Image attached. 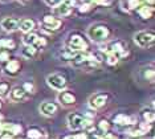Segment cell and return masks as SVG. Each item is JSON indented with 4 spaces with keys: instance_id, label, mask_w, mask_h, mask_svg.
Instances as JSON below:
<instances>
[{
    "instance_id": "4fadbf2b",
    "label": "cell",
    "mask_w": 155,
    "mask_h": 139,
    "mask_svg": "<svg viewBox=\"0 0 155 139\" xmlns=\"http://www.w3.org/2000/svg\"><path fill=\"white\" fill-rule=\"evenodd\" d=\"M41 21H43L44 28H48L49 31H57L61 27V20H58L57 17L52 15H45Z\"/></svg>"
},
{
    "instance_id": "44dd1931",
    "label": "cell",
    "mask_w": 155,
    "mask_h": 139,
    "mask_svg": "<svg viewBox=\"0 0 155 139\" xmlns=\"http://www.w3.org/2000/svg\"><path fill=\"white\" fill-rule=\"evenodd\" d=\"M142 118L144 119V122L153 123L154 119H155L154 110H151V109H143V110H142Z\"/></svg>"
},
{
    "instance_id": "d6a6232c",
    "label": "cell",
    "mask_w": 155,
    "mask_h": 139,
    "mask_svg": "<svg viewBox=\"0 0 155 139\" xmlns=\"http://www.w3.org/2000/svg\"><path fill=\"white\" fill-rule=\"evenodd\" d=\"M23 88H24V90L28 91L29 94L33 91V85H32V84H29V82H25V84L23 85Z\"/></svg>"
},
{
    "instance_id": "ba28073f",
    "label": "cell",
    "mask_w": 155,
    "mask_h": 139,
    "mask_svg": "<svg viewBox=\"0 0 155 139\" xmlns=\"http://www.w3.org/2000/svg\"><path fill=\"white\" fill-rule=\"evenodd\" d=\"M29 93L24 90L23 86H15L9 91V98L12 99L13 102H24L29 98Z\"/></svg>"
},
{
    "instance_id": "60d3db41",
    "label": "cell",
    "mask_w": 155,
    "mask_h": 139,
    "mask_svg": "<svg viewBox=\"0 0 155 139\" xmlns=\"http://www.w3.org/2000/svg\"><path fill=\"white\" fill-rule=\"evenodd\" d=\"M23 2H28V0H23Z\"/></svg>"
},
{
    "instance_id": "3957f363",
    "label": "cell",
    "mask_w": 155,
    "mask_h": 139,
    "mask_svg": "<svg viewBox=\"0 0 155 139\" xmlns=\"http://www.w3.org/2000/svg\"><path fill=\"white\" fill-rule=\"evenodd\" d=\"M87 36L96 42H102L110 36V29L104 24H96L87 29Z\"/></svg>"
},
{
    "instance_id": "ffe728a7",
    "label": "cell",
    "mask_w": 155,
    "mask_h": 139,
    "mask_svg": "<svg viewBox=\"0 0 155 139\" xmlns=\"http://www.w3.org/2000/svg\"><path fill=\"white\" fill-rule=\"evenodd\" d=\"M37 51L38 49L36 48V46L33 45H25L23 49V56L25 57V58H35V57L37 56Z\"/></svg>"
},
{
    "instance_id": "e0dca14e",
    "label": "cell",
    "mask_w": 155,
    "mask_h": 139,
    "mask_svg": "<svg viewBox=\"0 0 155 139\" xmlns=\"http://www.w3.org/2000/svg\"><path fill=\"white\" fill-rule=\"evenodd\" d=\"M138 13L140 17H143V19H150V17H153L154 15V8L153 5H139L138 7Z\"/></svg>"
},
{
    "instance_id": "30bf717a",
    "label": "cell",
    "mask_w": 155,
    "mask_h": 139,
    "mask_svg": "<svg viewBox=\"0 0 155 139\" xmlns=\"http://www.w3.org/2000/svg\"><path fill=\"white\" fill-rule=\"evenodd\" d=\"M73 5H74V0H61V3L54 7V12L58 16H68L72 12Z\"/></svg>"
},
{
    "instance_id": "e575fe53",
    "label": "cell",
    "mask_w": 155,
    "mask_h": 139,
    "mask_svg": "<svg viewBox=\"0 0 155 139\" xmlns=\"http://www.w3.org/2000/svg\"><path fill=\"white\" fill-rule=\"evenodd\" d=\"M84 117H86V118L87 119H93L94 118V117H96V113H94V111H86L85 114H84Z\"/></svg>"
},
{
    "instance_id": "cb8c5ba5",
    "label": "cell",
    "mask_w": 155,
    "mask_h": 139,
    "mask_svg": "<svg viewBox=\"0 0 155 139\" xmlns=\"http://www.w3.org/2000/svg\"><path fill=\"white\" fill-rule=\"evenodd\" d=\"M0 48L7 51V49H15V42L11 38H0Z\"/></svg>"
},
{
    "instance_id": "836d02e7",
    "label": "cell",
    "mask_w": 155,
    "mask_h": 139,
    "mask_svg": "<svg viewBox=\"0 0 155 139\" xmlns=\"http://www.w3.org/2000/svg\"><path fill=\"white\" fill-rule=\"evenodd\" d=\"M0 139H15V137L12 134L4 133V134H0Z\"/></svg>"
},
{
    "instance_id": "f1b7e54d",
    "label": "cell",
    "mask_w": 155,
    "mask_h": 139,
    "mask_svg": "<svg viewBox=\"0 0 155 139\" xmlns=\"http://www.w3.org/2000/svg\"><path fill=\"white\" fill-rule=\"evenodd\" d=\"M143 77L146 78V80H149V81L153 82L154 81V69H146L143 72Z\"/></svg>"
},
{
    "instance_id": "7c38bea8",
    "label": "cell",
    "mask_w": 155,
    "mask_h": 139,
    "mask_svg": "<svg viewBox=\"0 0 155 139\" xmlns=\"http://www.w3.org/2000/svg\"><path fill=\"white\" fill-rule=\"evenodd\" d=\"M21 131H23V129H21V126H20V124L0 122V134L8 133V134H12L13 137H16V135L21 134Z\"/></svg>"
},
{
    "instance_id": "4316f807",
    "label": "cell",
    "mask_w": 155,
    "mask_h": 139,
    "mask_svg": "<svg viewBox=\"0 0 155 139\" xmlns=\"http://www.w3.org/2000/svg\"><path fill=\"white\" fill-rule=\"evenodd\" d=\"M150 129H151V123H147V122L139 123V126H138V130L140 131V134L142 135L147 134V131H150Z\"/></svg>"
},
{
    "instance_id": "74e56055",
    "label": "cell",
    "mask_w": 155,
    "mask_h": 139,
    "mask_svg": "<svg viewBox=\"0 0 155 139\" xmlns=\"http://www.w3.org/2000/svg\"><path fill=\"white\" fill-rule=\"evenodd\" d=\"M0 109H2V101H0Z\"/></svg>"
},
{
    "instance_id": "277c9868",
    "label": "cell",
    "mask_w": 155,
    "mask_h": 139,
    "mask_svg": "<svg viewBox=\"0 0 155 139\" xmlns=\"http://www.w3.org/2000/svg\"><path fill=\"white\" fill-rule=\"evenodd\" d=\"M134 41H135V44L140 46V48H149V46L154 45L155 35H154V32H150V31L137 32V33L134 35Z\"/></svg>"
},
{
    "instance_id": "9c48e42d",
    "label": "cell",
    "mask_w": 155,
    "mask_h": 139,
    "mask_svg": "<svg viewBox=\"0 0 155 139\" xmlns=\"http://www.w3.org/2000/svg\"><path fill=\"white\" fill-rule=\"evenodd\" d=\"M105 51H106V53H113V55H115L118 58H121V57H125L126 55H127L126 46H125V44H123L122 41L111 42V44L107 46V49H105Z\"/></svg>"
},
{
    "instance_id": "f546056e",
    "label": "cell",
    "mask_w": 155,
    "mask_h": 139,
    "mask_svg": "<svg viewBox=\"0 0 155 139\" xmlns=\"http://www.w3.org/2000/svg\"><path fill=\"white\" fill-rule=\"evenodd\" d=\"M86 137H87V134L81 133V134H73V135H68V137H65L64 139H86Z\"/></svg>"
},
{
    "instance_id": "d590c367",
    "label": "cell",
    "mask_w": 155,
    "mask_h": 139,
    "mask_svg": "<svg viewBox=\"0 0 155 139\" xmlns=\"http://www.w3.org/2000/svg\"><path fill=\"white\" fill-rule=\"evenodd\" d=\"M90 9V4H82L81 5V8H80V12L82 13V12H87V11Z\"/></svg>"
},
{
    "instance_id": "8d00e7d4",
    "label": "cell",
    "mask_w": 155,
    "mask_h": 139,
    "mask_svg": "<svg viewBox=\"0 0 155 139\" xmlns=\"http://www.w3.org/2000/svg\"><path fill=\"white\" fill-rule=\"evenodd\" d=\"M91 2H94V3H98V4H101V3H105L106 0H91Z\"/></svg>"
},
{
    "instance_id": "d6986e66",
    "label": "cell",
    "mask_w": 155,
    "mask_h": 139,
    "mask_svg": "<svg viewBox=\"0 0 155 139\" xmlns=\"http://www.w3.org/2000/svg\"><path fill=\"white\" fill-rule=\"evenodd\" d=\"M35 28V21L31 20V19H24V20H20V25H19V29L24 32V33H28V32H32V29Z\"/></svg>"
},
{
    "instance_id": "6da1fadb",
    "label": "cell",
    "mask_w": 155,
    "mask_h": 139,
    "mask_svg": "<svg viewBox=\"0 0 155 139\" xmlns=\"http://www.w3.org/2000/svg\"><path fill=\"white\" fill-rule=\"evenodd\" d=\"M87 48H89V45H87L86 40L80 33H72L66 40V49H69V51L74 53L86 52Z\"/></svg>"
},
{
    "instance_id": "9a60e30c",
    "label": "cell",
    "mask_w": 155,
    "mask_h": 139,
    "mask_svg": "<svg viewBox=\"0 0 155 139\" xmlns=\"http://www.w3.org/2000/svg\"><path fill=\"white\" fill-rule=\"evenodd\" d=\"M57 105L54 102H43L40 105V113L45 117H52L57 113Z\"/></svg>"
},
{
    "instance_id": "5bb4252c",
    "label": "cell",
    "mask_w": 155,
    "mask_h": 139,
    "mask_svg": "<svg viewBox=\"0 0 155 139\" xmlns=\"http://www.w3.org/2000/svg\"><path fill=\"white\" fill-rule=\"evenodd\" d=\"M58 102L62 106H72L76 103V95L68 90H61L58 94Z\"/></svg>"
},
{
    "instance_id": "52a82bcc",
    "label": "cell",
    "mask_w": 155,
    "mask_h": 139,
    "mask_svg": "<svg viewBox=\"0 0 155 139\" xmlns=\"http://www.w3.org/2000/svg\"><path fill=\"white\" fill-rule=\"evenodd\" d=\"M23 42H24V45H33V46H36L37 49L40 48V46L47 45L45 38L40 37L38 35L33 33V32H28L25 36H24V38H23Z\"/></svg>"
},
{
    "instance_id": "484cf974",
    "label": "cell",
    "mask_w": 155,
    "mask_h": 139,
    "mask_svg": "<svg viewBox=\"0 0 155 139\" xmlns=\"http://www.w3.org/2000/svg\"><path fill=\"white\" fill-rule=\"evenodd\" d=\"M140 5V0H126V7L127 9H134Z\"/></svg>"
},
{
    "instance_id": "83f0119b",
    "label": "cell",
    "mask_w": 155,
    "mask_h": 139,
    "mask_svg": "<svg viewBox=\"0 0 155 139\" xmlns=\"http://www.w3.org/2000/svg\"><path fill=\"white\" fill-rule=\"evenodd\" d=\"M118 57L115 55H113V53H107L106 55V62L109 64V65H115V64L118 62Z\"/></svg>"
},
{
    "instance_id": "ac0fdd59",
    "label": "cell",
    "mask_w": 155,
    "mask_h": 139,
    "mask_svg": "<svg viewBox=\"0 0 155 139\" xmlns=\"http://www.w3.org/2000/svg\"><path fill=\"white\" fill-rule=\"evenodd\" d=\"M114 123L118 124V126H129V124L133 123V119L130 118L129 115H126V114H118V115L114 117Z\"/></svg>"
},
{
    "instance_id": "8992f818",
    "label": "cell",
    "mask_w": 155,
    "mask_h": 139,
    "mask_svg": "<svg viewBox=\"0 0 155 139\" xmlns=\"http://www.w3.org/2000/svg\"><path fill=\"white\" fill-rule=\"evenodd\" d=\"M107 98H109V95L106 94V93H97V94L91 95L90 99H89L90 109H93V110L102 109L105 105H106Z\"/></svg>"
},
{
    "instance_id": "d4e9b609",
    "label": "cell",
    "mask_w": 155,
    "mask_h": 139,
    "mask_svg": "<svg viewBox=\"0 0 155 139\" xmlns=\"http://www.w3.org/2000/svg\"><path fill=\"white\" fill-rule=\"evenodd\" d=\"M9 93V84L7 81H0V97H5Z\"/></svg>"
},
{
    "instance_id": "4dcf8cb0",
    "label": "cell",
    "mask_w": 155,
    "mask_h": 139,
    "mask_svg": "<svg viewBox=\"0 0 155 139\" xmlns=\"http://www.w3.org/2000/svg\"><path fill=\"white\" fill-rule=\"evenodd\" d=\"M9 60V53L4 51V49H2L0 51V61H8Z\"/></svg>"
},
{
    "instance_id": "2e32d148",
    "label": "cell",
    "mask_w": 155,
    "mask_h": 139,
    "mask_svg": "<svg viewBox=\"0 0 155 139\" xmlns=\"http://www.w3.org/2000/svg\"><path fill=\"white\" fill-rule=\"evenodd\" d=\"M20 70V61L19 60H8L4 66V73L9 76H15Z\"/></svg>"
},
{
    "instance_id": "1f68e13d",
    "label": "cell",
    "mask_w": 155,
    "mask_h": 139,
    "mask_svg": "<svg viewBox=\"0 0 155 139\" xmlns=\"http://www.w3.org/2000/svg\"><path fill=\"white\" fill-rule=\"evenodd\" d=\"M45 3L49 5V7H56V5H58L60 3H61V0H44Z\"/></svg>"
},
{
    "instance_id": "7a4b0ae2",
    "label": "cell",
    "mask_w": 155,
    "mask_h": 139,
    "mask_svg": "<svg viewBox=\"0 0 155 139\" xmlns=\"http://www.w3.org/2000/svg\"><path fill=\"white\" fill-rule=\"evenodd\" d=\"M68 126L70 130H86L91 126V121L84 117V114L72 113L68 115Z\"/></svg>"
},
{
    "instance_id": "f35d334b",
    "label": "cell",
    "mask_w": 155,
    "mask_h": 139,
    "mask_svg": "<svg viewBox=\"0 0 155 139\" xmlns=\"http://www.w3.org/2000/svg\"><path fill=\"white\" fill-rule=\"evenodd\" d=\"M2 118H3V117H2V115H0V121H2Z\"/></svg>"
},
{
    "instance_id": "8fae6325",
    "label": "cell",
    "mask_w": 155,
    "mask_h": 139,
    "mask_svg": "<svg viewBox=\"0 0 155 139\" xmlns=\"http://www.w3.org/2000/svg\"><path fill=\"white\" fill-rule=\"evenodd\" d=\"M2 28L7 32H13V31H17L19 29V25H20V19L19 17H4L0 23Z\"/></svg>"
},
{
    "instance_id": "ab89813d",
    "label": "cell",
    "mask_w": 155,
    "mask_h": 139,
    "mask_svg": "<svg viewBox=\"0 0 155 139\" xmlns=\"http://www.w3.org/2000/svg\"><path fill=\"white\" fill-rule=\"evenodd\" d=\"M3 2H8V0H3Z\"/></svg>"
},
{
    "instance_id": "603a6c76",
    "label": "cell",
    "mask_w": 155,
    "mask_h": 139,
    "mask_svg": "<svg viewBox=\"0 0 155 139\" xmlns=\"http://www.w3.org/2000/svg\"><path fill=\"white\" fill-rule=\"evenodd\" d=\"M97 130L100 131L101 134L109 133V130H110V122H109L107 119H101L100 123H98V126H97Z\"/></svg>"
},
{
    "instance_id": "7402d4cb",
    "label": "cell",
    "mask_w": 155,
    "mask_h": 139,
    "mask_svg": "<svg viewBox=\"0 0 155 139\" xmlns=\"http://www.w3.org/2000/svg\"><path fill=\"white\" fill-rule=\"evenodd\" d=\"M27 137H28V139H41L43 133H41V130L37 129V127H32V129H29L27 131Z\"/></svg>"
},
{
    "instance_id": "5b68a950",
    "label": "cell",
    "mask_w": 155,
    "mask_h": 139,
    "mask_svg": "<svg viewBox=\"0 0 155 139\" xmlns=\"http://www.w3.org/2000/svg\"><path fill=\"white\" fill-rule=\"evenodd\" d=\"M47 84L54 90H65L66 88V80L65 77H62L61 74H49L47 77Z\"/></svg>"
}]
</instances>
